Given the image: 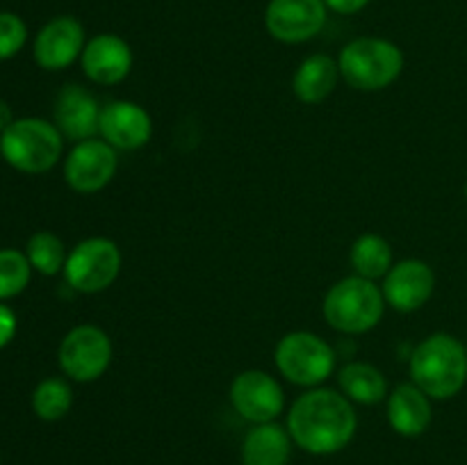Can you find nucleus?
I'll return each mask as SVG.
<instances>
[{
    "mask_svg": "<svg viewBox=\"0 0 467 465\" xmlns=\"http://www.w3.org/2000/svg\"><path fill=\"white\" fill-rule=\"evenodd\" d=\"M358 418L354 404L331 388H310L296 397L287 415L292 442L315 456L337 454L356 436Z\"/></svg>",
    "mask_w": 467,
    "mask_h": 465,
    "instance_id": "nucleus-1",
    "label": "nucleus"
},
{
    "mask_svg": "<svg viewBox=\"0 0 467 465\" xmlns=\"http://www.w3.org/2000/svg\"><path fill=\"white\" fill-rule=\"evenodd\" d=\"M409 374L431 399H451L467 383L465 345L450 333H431L410 354Z\"/></svg>",
    "mask_w": 467,
    "mask_h": 465,
    "instance_id": "nucleus-2",
    "label": "nucleus"
},
{
    "mask_svg": "<svg viewBox=\"0 0 467 465\" xmlns=\"http://www.w3.org/2000/svg\"><path fill=\"white\" fill-rule=\"evenodd\" d=\"M322 313L328 326L336 331L347 336H363L381 324L386 299L377 283L354 274L328 287Z\"/></svg>",
    "mask_w": 467,
    "mask_h": 465,
    "instance_id": "nucleus-3",
    "label": "nucleus"
},
{
    "mask_svg": "<svg viewBox=\"0 0 467 465\" xmlns=\"http://www.w3.org/2000/svg\"><path fill=\"white\" fill-rule=\"evenodd\" d=\"M340 76L356 91H381L404 71V50L381 36H358L340 50Z\"/></svg>",
    "mask_w": 467,
    "mask_h": 465,
    "instance_id": "nucleus-4",
    "label": "nucleus"
},
{
    "mask_svg": "<svg viewBox=\"0 0 467 465\" xmlns=\"http://www.w3.org/2000/svg\"><path fill=\"white\" fill-rule=\"evenodd\" d=\"M64 137L53 121L39 117L14 119L0 132V155L23 173H46L62 160Z\"/></svg>",
    "mask_w": 467,
    "mask_h": 465,
    "instance_id": "nucleus-5",
    "label": "nucleus"
},
{
    "mask_svg": "<svg viewBox=\"0 0 467 465\" xmlns=\"http://www.w3.org/2000/svg\"><path fill=\"white\" fill-rule=\"evenodd\" d=\"M336 351L310 331H292L278 340L274 363L283 378L301 388H319L336 369Z\"/></svg>",
    "mask_w": 467,
    "mask_h": 465,
    "instance_id": "nucleus-6",
    "label": "nucleus"
},
{
    "mask_svg": "<svg viewBox=\"0 0 467 465\" xmlns=\"http://www.w3.org/2000/svg\"><path fill=\"white\" fill-rule=\"evenodd\" d=\"M123 255L109 237H87L68 251L64 278L80 294H99L108 290L121 274Z\"/></svg>",
    "mask_w": 467,
    "mask_h": 465,
    "instance_id": "nucleus-7",
    "label": "nucleus"
},
{
    "mask_svg": "<svg viewBox=\"0 0 467 465\" xmlns=\"http://www.w3.org/2000/svg\"><path fill=\"white\" fill-rule=\"evenodd\" d=\"M57 360L64 377L71 381H99L112 363V340L96 324H80L62 337Z\"/></svg>",
    "mask_w": 467,
    "mask_h": 465,
    "instance_id": "nucleus-8",
    "label": "nucleus"
},
{
    "mask_svg": "<svg viewBox=\"0 0 467 465\" xmlns=\"http://www.w3.org/2000/svg\"><path fill=\"white\" fill-rule=\"evenodd\" d=\"M119 155L117 149L105 140L78 141L64 158V181L78 194H96L105 190L117 176Z\"/></svg>",
    "mask_w": 467,
    "mask_h": 465,
    "instance_id": "nucleus-9",
    "label": "nucleus"
},
{
    "mask_svg": "<svg viewBox=\"0 0 467 465\" xmlns=\"http://www.w3.org/2000/svg\"><path fill=\"white\" fill-rule=\"evenodd\" d=\"M231 404L237 415L251 424L276 422L285 410V392L281 383L265 369H244L231 383Z\"/></svg>",
    "mask_w": 467,
    "mask_h": 465,
    "instance_id": "nucleus-10",
    "label": "nucleus"
},
{
    "mask_svg": "<svg viewBox=\"0 0 467 465\" xmlns=\"http://www.w3.org/2000/svg\"><path fill=\"white\" fill-rule=\"evenodd\" d=\"M327 16L324 0H269L265 27L281 44H304L324 30Z\"/></svg>",
    "mask_w": 467,
    "mask_h": 465,
    "instance_id": "nucleus-11",
    "label": "nucleus"
},
{
    "mask_svg": "<svg viewBox=\"0 0 467 465\" xmlns=\"http://www.w3.org/2000/svg\"><path fill=\"white\" fill-rule=\"evenodd\" d=\"M85 46V27L76 16H55L36 32L32 55L44 71H64L82 57Z\"/></svg>",
    "mask_w": 467,
    "mask_h": 465,
    "instance_id": "nucleus-12",
    "label": "nucleus"
},
{
    "mask_svg": "<svg viewBox=\"0 0 467 465\" xmlns=\"http://www.w3.org/2000/svg\"><path fill=\"white\" fill-rule=\"evenodd\" d=\"M436 274L424 260L406 258L392 264L383 278V299L397 313H415L433 296Z\"/></svg>",
    "mask_w": 467,
    "mask_h": 465,
    "instance_id": "nucleus-13",
    "label": "nucleus"
},
{
    "mask_svg": "<svg viewBox=\"0 0 467 465\" xmlns=\"http://www.w3.org/2000/svg\"><path fill=\"white\" fill-rule=\"evenodd\" d=\"M80 64L82 73L94 85L112 87L130 76L135 55H132L130 44L123 36L112 35V32H100V35L87 39Z\"/></svg>",
    "mask_w": 467,
    "mask_h": 465,
    "instance_id": "nucleus-14",
    "label": "nucleus"
},
{
    "mask_svg": "<svg viewBox=\"0 0 467 465\" xmlns=\"http://www.w3.org/2000/svg\"><path fill=\"white\" fill-rule=\"evenodd\" d=\"M99 135L117 150L144 149L153 137V119L132 100H112L100 109Z\"/></svg>",
    "mask_w": 467,
    "mask_h": 465,
    "instance_id": "nucleus-15",
    "label": "nucleus"
},
{
    "mask_svg": "<svg viewBox=\"0 0 467 465\" xmlns=\"http://www.w3.org/2000/svg\"><path fill=\"white\" fill-rule=\"evenodd\" d=\"M100 105L82 85H67L55 100V126L64 140L85 141L99 135Z\"/></svg>",
    "mask_w": 467,
    "mask_h": 465,
    "instance_id": "nucleus-16",
    "label": "nucleus"
},
{
    "mask_svg": "<svg viewBox=\"0 0 467 465\" xmlns=\"http://www.w3.org/2000/svg\"><path fill=\"white\" fill-rule=\"evenodd\" d=\"M431 397L424 395L413 381L400 383L388 395V422L392 431L404 438H418L431 427Z\"/></svg>",
    "mask_w": 467,
    "mask_h": 465,
    "instance_id": "nucleus-17",
    "label": "nucleus"
},
{
    "mask_svg": "<svg viewBox=\"0 0 467 465\" xmlns=\"http://www.w3.org/2000/svg\"><path fill=\"white\" fill-rule=\"evenodd\" d=\"M340 67L331 55L315 53L296 67L292 76V91L306 105H319L336 91L340 82Z\"/></svg>",
    "mask_w": 467,
    "mask_h": 465,
    "instance_id": "nucleus-18",
    "label": "nucleus"
},
{
    "mask_svg": "<svg viewBox=\"0 0 467 465\" xmlns=\"http://www.w3.org/2000/svg\"><path fill=\"white\" fill-rule=\"evenodd\" d=\"M290 454V431L276 422L254 424L242 442V465H287Z\"/></svg>",
    "mask_w": 467,
    "mask_h": 465,
    "instance_id": "nucleus-19",
    "label": "nucleus"
},
{
    "mask_svg": "<svg viewBox=\"0 0 467 465\" xmlns=\"http://www.w3.org/2000/svg\"><path fill=\"white\" fill-rule=\"evenodd\" d=\"M337 386L340 392L351 404L374 406L388 399L386 374L372 363L365 360H351L337 372Z\"/></svg>",
    "mask_w": 467,
    "mask_h": 465,
    "instance_id": "nucleus-20",
    "label": "nucleus"
},
{
    "mask_svg": "<svg viewBox=\"0 0 467 465\" xmlns=\"http://www.w3.org/2000/svg\"><path fill=\"white\" fill-rule=\"evenodd\" d=\"M349 263L354 274L360 278L377 283L379 278H386L392 269V246L386 237L377 232H363L354 240L349 251Z\"/></svg>",
    "mask_w": 467,
    "mask_h": 465,
    "instance_id": "nucleus-21",
    "label": "nucleus"
},
{
    "mask_svg": "<svg viewBox=\"0 0 467 465\" xmlns=\"http://www.w3.org/2000/svg\"><path fill=\"white\" fill-rule=\"evenodd\" d=\"M73 406V390L67 378L48 377L32 392V410L44 422H59Z\"/></svg>",
    "mask_w": 467,
    "mask_h": 465,
    "instance_id": "nucleus-22",
    "label": "nucleus"
},
{
    "mask_svg": "<svg viewBox=\"0 0 467 465\" xmlns=\"http://www.w3.org/2000/svg\"><path fill=\"white\" fill-rule=\"evenodd\" d=\"M26 255L30 260L32 269L39 272L41 276H57L59 272H64L68 251L64 246L62 237L50 231H39L27 240Z\"/></svg>",
    "mask_w": 467,
    "mask_h": 465,
    "instance_id": "nucleus-23",
    "label": "nucleus"
},
{
    "mask_svg": "<svg viewBox=\"0 0 467 465\" xmlns=\"http://www.w3.org/2000/svg\"><path fill=\"white\" fill-rule=\"evenodd\" d=\"M32 264L26 251L0 249V301L14 299L27 287L32 276Z\"/></svg>",
    "mask_w": 467,
    "mask_h": 465,
    "instance_id": "nucleus-24",
    "label": "nucleus"
},
{
    "mask_svg": "<svg viewBox=\"0 0 467 465\" xmlns=\"http://www.w3.org/2000/svg\"><path fill=\"white\" fill-rule=\"evenodd\" d=\"M27 41V26L18 14L0 12V62L21 53Z\"/></svg>",
    "mask_w": 467,
    "mask_h": 465,
    "instance_id": "nucleus-25",
    "label": "nucleus"
},
{
    "mask_svg": "<svg viewBox=\"0 0 467 465\" xmlns=\"http://www.w3.org/2000/svg\"><path fill=\"white\" fill-rule=\"evenodd\" d=\"M14 336H16V315L0 301V349H5L14 340Z\"/></svg>",
    "mask_w": 467,
    "mask_h": 465,
    "instance_id": "nucleus-26",
    "label": "nucleus"
},
{
    "mask_svg": "<svg viewBox=\"0 0 467 465\" xmlns=\"http://www.w3.org/2000/svg\"><path fill=\"white\" fill-rule=\"evenodd\" d=\"M327 7L336 14H345V16H351V14L363 12L369 5V0H324Z\"/></svg>",
    "mask_w": 467,
    "mask_h": 465,
    "instance_id": "nucleus-27",
    "label": "nucleus"
},
{
    "mask_svg": "<svg viewBox=\"0 0 467 465\" xmlns=\"http://www.w3.org/2000/svg\"><path fill=\"white\" fill-rule=\"evenodd\" d=\"M14 123V114L12 109H9V105L5 103V100H0V132L7 130L9 126Z\"/></svg>",
    "mask_w": 467,
    "mask_h": 465,
    "instance_id": "nucleus-28",
    "label": "nucleus"
},
{
    "mask_svg": "<svg viewBox=\"0 0 467 465\" xmlns=\"http://www.w3.org/2000/svg\"><path fill=\"white\" fill-rule=\"evenodd\" d=\"M465 196H467V182H465Z\"/></svg>",
    "mask_w": 467,
    "mask_h": 465,
    "instance_id": "nucleus-29",
    "label": "nucleus"
},
{
    "mask_svg": "<svg viewBox=\"0 0 467 465\" xmlns=\"http://www.w3.org/2000/svg\"><path fill=\"white\" fill-rule=\"evenodd\" d=\"M465 351H467V345H465Z\"/></svg>",
    "mask_w": 467,
    "mask_h": 465,
    "instance_id": "nucleus-30",
    "label": "nucleus"
}]
</instances>
